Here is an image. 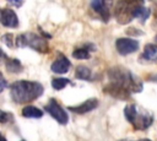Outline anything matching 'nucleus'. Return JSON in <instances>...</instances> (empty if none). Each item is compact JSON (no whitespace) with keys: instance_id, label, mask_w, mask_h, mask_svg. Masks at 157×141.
Returning a JSON list of instances; mask_svg holds the SVG:
<instances>
[{"instance_id":"obj_12","label":"nucleus","mask_w":157,"mask_h":141,"mask_svg":"<svg viewBox=\"0 0 157 141\" xmlns=\"http://www.w3.org/2000/svg\"><path fill=\"white\" fill-rule=\"evenodd\" d=\"M2 58L5 59V67L9 72H12V74H17L20 71H22V65L21 63L17 60V59H9L5 56V54H2Z\"/></svg>"},{"instance_id":"obj_9","label":"nucleus","mask_w":157,"mask_h":141,"mask_svg":"<svg viewBox=\"0 0 157 141\" xmlns=\"http://www.w3.org/2000/svg\"><path fill=\"white\" fill-rule=\"evenodd\" d=\"M1 25L4 27H10V28H16L18 26V18L17 15L13 10L9 7H4L1 10V16H0Z\"/></svg>"},{"instance_id":"obj_8","label":"nucleus","mask_w":157,"mask_h":141,"mask_svg":"<svg viewBox=\"0 0 157 141\" xmlns=\"http://www.w3.org/2000/svg\"><path fill=\"white\" fill-rule=\"evenodd\" d=\"M115 48L120 55H128L139 49V42L132 38H119L115 40Z\"/></svg>"},{"instance_id":"obj_18","label":"nucleus","mask_w":157,"mask_h":141,"mask_svg":"<svg viewBox=\"0 0 157 141\" xmlns=\"http://www.w3.org/2000/svg\"><path fill=\"white\" fill-rule=\"evenodd\" d=\"M2 42L9 48H13L16 45V38H13V34H10V33H6L2 36Z\"/></svg>"},{"instance_id":"obj_1","label":"nucleus","mask_w":157,"mask_h":141,"mask_svg":"<svg viewBox=\"0 0 157 141\" xmlns=\"http://www.w3.org/2000/svg\"><path fill=\"white\" fill-rule=\"evenodd\" d=\"M109 85L104 88V92L120 99H125L130 93H137L142 91V82L131 71L121 66H114L108 71Z\"/></svg>"},{"instance_id":"obj_21","label":"nucleus","mask_w":157,"mask_h":141,"mask_svg":"<svg viewBox=\"0 0 157 141\" xmlns=\"http://www.w3.org/2000/svg\"><path fill=\"white\" fill-rule=\"evenodd\" d=\"M119 141H151V140H148V139H140V140H125V139H123Z\"/></svg>"},{"instance_id":"obj_22","label":"nucleus","mask_w":157,"mask_h":141,"mask_svg":"<svg viewBox=\"0 0 157 141\" xmlns=\"http://www.w3.org/2000/svg\"><path fill=\"white\" fill-rule=\"evenodd\" d=\"M155 40H156V43H157V36H156V37H155Z\"/></svg>"},{"instance_id":"obj_5","label":"nucleus","mask_w":157,"mask_h":141,"mask_svg":"<svg viewBox=\"0 0 157 141\" xmlns=\"http://www.w3.org/2000/svg\"><path fill=\"white\" fill-rule=\"evenodd\" d=\"M16 45L17 47H28V48H32L33 50L38 51V53H47L49 50V45H48V42L42 37V36H38L36 33H22V34H18L16 37Z\"/></svg>"},{"instance_id":"obj_13","label":"nucleus","mask_w":157,"mask_h":141,"mask_svg":"<svg viewBox=\"0 0 157 141\" xmlns=\"http://www.w3.org/2000/svg\"><path fill=\"white\" fill-rule=\"evenodd\" d=\"M142 58L148 60V61L157 63V45L156 44L145 45V49H144V53H142Z\"/></svg>"},{"instance_id":"obj_16","label":"nucleus","mask_w":157,"mask_h":141,"mask_svg":"<svg viewBox=\"0 0 157 141\" xmlns=\"http://www.w3.org/2000/svg\"><path fill=\"white\" fill-rule=\"evenodd\" d=\"M88 44H86V47H82V48H77L72 51V56L75 59H78V60H86V59H90L91 56V53H90V49L87 47Z\"/></svg>"},{"instance_id":"obj_14","label":"nucleus","mask_w":157,"mask_h":141,"mask_svg":"<svg viewBox=\"0 0 157 141\" xmlns=\"http://www.w3.org/2000/svg\"><path fill=\"white\" fill-rule=\"evenodd\" d=\"M22 115L25 118H42L43 116V112L37 108V107H33V105H26L23 109H22Z\"/></svg>"},{"instance_id":"obj_19","label":"nucleus","mask_w":157,"mask_h":141,"mask_svg":"<svg viewBox=\"0 0 157 141\" xmlns=\"http://www.w3.org/2000/svg\"><path fill=\"white\" fill-rule=\"evenodd\" d=\"M6 1L10 2L12 6H16V7H21L23 4V0H6Z\"/></svg>"},{"instance_id":"obj_15","label":"nucleus","mask_w":157,"mask_h":141,"mask_svg":"<svg viewBox=\"0 0 157 141\" xmlns=\"http://www.w3.org/2000/svg\"><path fill=\"white\" fill-rule=\"evenodd\" d=\"M75 77L80 80H91L92 78V71L87 66L80 65L75 70Z\"/></svg>"},{"instance_id":"obj_10","label":"nucleus","mask_w":157,"mask_h":141,"mask_svg":"<svg viewBox=\"0 0 157 141\" xmlns=\"http://www.w3.org/2000/svg\"><path fill=\"white\" fill-rule=\"evenodd\" d=\"M70 65H71V63L69 61V59L64 54H59V56L53 61L50 69L55 74H65L69 71Z\"/></svg>"},{"instance_id":"obj_2","label":"nucleus","mask_w":157,"mask_h":141,"mask_svg":"<svg viewBox=\"0 0 157 141\" xmlns=\"http://www.w3.org/2000/svg\"><path fill=\"white\" fill-rule=\"evenodd\" d=\"M114 13L117 21L121 25L129 23L134 18H140L144 23L148 18L151 10L144 6V0H119Z\"/></svg>"},{"instance_id":"obj_7","label":"nucleus","mask_w":157,"mask_h":141,"mask_svg":"<svg viewBox=\"0 0 157 141\" xmlns=\"http://www.w3.org/2000/svg\"><path fill=\"white\" fill-rule=\"evenodd\" d=\"M44 110H45L47 113H49V114H50L59 124H61V125H65V124L69 121V115L66 114V112L59 105V103H58L56 99H54V98L49 99L48 104H45V107H44Z\"/></svg>"},{"instance_id":"obj_20","label":"nucleus","mask_w":157,"mask_h":141,"mask_svg":"<svg viewBox=\"0 0 157 141\" xmlns=\"http://www.w3.org/2000/svg\"><path fill=\"white\" fill-rule=\"evenodd\" d=\"M5 87H6V81H5L4 76H1V88H0V91H4Z\"/></svg>"},{"instance_id":"obj_11","label":"nucleus","mask_w":157,"mask_h":141,"mask_svg":"<svg viewBox=\"0 0 157 141\" xmlns=\"http://www.w3.org/2000/svg\"><path fill=\"white\" fill-rule=\"evenodd\" d=\"M97 107H98V99L97 98H90V99L85 101L83 103L77 104L76 107H69V110L72 113H76V114H85V113L93 110Z\"/></svg>"},{"instance_id":"obj_23","label":"nucleus","mask_w":157,"mask_h":141,"mask_svg":"<svg viewBox=\"0 0 157 141\" xmlns=\"http://www.w3.org/2000/svg\"><path fill=\"white\" fill-rule=\"evenodd\" d=\"M2 141H6V139H5V137H2Z\"/></svg>"},{"instance_id":"obj_17","label":"nucleus","mask_w":157,"mask_h":141,"mask_svg":"<svg viewBox=\"0 0 157 141\" xmlns=\"http://www.w3.org/2000/svg\"><path fill=\"white\" fill-rule=\"evenodd\" d=\"M67 85H71V81H70L69 78L56 77V78H53V80H52V86H53V88L56 90V91L65 88Z\"/></svg>"},{"instance_id":"obj_6","label":"nucleus","mask_w":157,"mask_h":141,"mask_svg":"<svg viewBox=\"0 0 157 141\" xmlns=\"http://www.w3.org/2000/svg\"><path fill=\"white\" fill-rule=\"evenodd\" d=\"M90 5H91V9L101 17L103 22L109 21L113 0H90Z\"/></svg>"},{"instance_id":"obj_4","label":"nucleus","mask_w":157,"mask_h":141,"mask_svg":"<svg viewBox=\"0 0 157 141\" xmlns=\"http://www.w3.org/2000/svg\"><path fill=\"white\" fill-rule=\"evenodd\" d=\"M124 115L125 119L137 130H146L153 123L152 113L137 104H128L124 108Z\"/></svg>"},{"instance_id":"obj_3","label":"nucleus","mask_w":157,"mask_h":141,"mask_svg":"<svg viewBox=\"0 0 157 141\" xmlns=\"http://www.w3.org/2000/svg\"><path fill=\"white\" fill-rule=\"evenodd\" d=\"M44 92L43 86L39 82L21 80L16 81L10 86V94L15 103H29L38 97H40Z\"/></svg>"}]
</instances>
